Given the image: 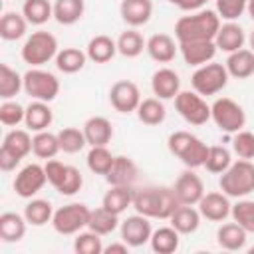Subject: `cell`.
Listing matches in <instances>:
<instances>
[{
	"instance_id": "1",
	"label": "cell",
	"mask_w": 254,
	"mask_h": 254,
	"mask_svg": "<svg viewBox=\"0 0 254 254\" xmlns=\"http://www.w3.org/2000/svg\"><path fill=\"white\" fill-rule=\"evenodd\" d=\"M179 204L181 202L171 187H143L133 192L131 206L147 218L169 220Z\"/></svg>"
},
{
	"instance_id": "2",
	"label": "cell",
	"mask_w": 254,
	"mask_h": 254,
	"mask_svg": "<svg viewBox=\"0 0 254 254\" xmlns=\"http://www.w3.org/2000/svg\"><path fill=\"white\" fill-rule=\"evenodd\" d=\"M220 30V16L216 10H196L189 16H181L175 24L177 42H204L214 40Z\"/></svg>"
},
{
	"instance_id": "3",
	"label": "cell",
	"mask_w": 254,
	"mask_h": 254,
	"mask_svg": "<svg viewBox=\"0 0 254 254\" xmlns=\"http://www.w3.org/2000/svg\"><path fill=\"white\" fill-rule=\"evenodd\" d=\"M167 147L177 159H181V163L187 169L204 167V161L208 155V145L202 139H198L196 135H192L189 131H175L169 135Z\"/></svg>"
},
{
	"instance_id": "4",
	"label": "cell",
	"mask_w": 254,
	"mask_h": 254,
	"mask_svg": "<svg viewBox=\"0 0 254 254\" xmlns=\"http://www.w3.org/2000/svg\"><path fill=\"white\" fill-rule=\"evenodd\" d=\"M220 190L230 198H244L254 192V163L238 159L218 179Z\"/></svg>"
},
{
	"instance_id": "5",
	"label": "cell",
	"mask_w": 254,
	"mask_h": 254,
	"mask_svg": "<svg viewBox=\"0 0 254 254\" xmlns=\"http://www.w3.org/2000/svg\"><path fill=\"white\" fill-rule=\"evenodd\" d=\"M58 52L60 50H58L56 36L46 30H38L26 38L20 56H22L24 64H28L32 67H40V65L48 64L50 60H56Z\"/></svg>"
},
{
	"instance_id": "6",
	"label": "cell",
	"mask_w": 254,
	"mask_h": 254,
	"mask_svg": "<svg viewBox=\"0 0 254 254\" xmlns=\"http://www.w3.org/2000/svg\"><path fill=\"white\" fill-rule=\"evenodd\" d=\"M89 214H91V210L87 208V204H83V202H69V204H64L58 210H54L52 226H54V230L58 234L71 236V234H77L83 228H87Z\"/></svg>"
},
{
	"instance_id": "7",
	"label": "cell",
	"mask_w": 254,
	"mask_h": 254,
	"mask_svg": "<svg viewBox=\"0 0 254 254\" xmlns=\"http://www.w3.org/2000/svg\"><path fill=\"white\" fill-rule=\"evenodd\" d=\"M228 71L224 64H216V62H208L204 65H198L194 69V73L190 75V85L196 93L204 95H216L218 91H222L228 83Z\"/></svg>"
},
{
	"instance_id": "8",
	"label": "cell",
	"mask_w": 254,
	"mask_h": 254,
	"mask_svg": "<svg viewBox=\"0 0 254 254\" xmlns=\"http://www.w3.org/2000/svg\"><path fill=\"white\" fill-rule=\"evenodd\" d=\"M210 119L222 133H228V135L238 133L246 125V113L242 105L230 97H218L210 105Z\"/></svg>"
},
{
	"instance_id": "9",
	"label": "cell",
	"mask_w": 254,
	"mask_h": 254,
	"mask_svg": "<svg viewBox=\"0 0 254 254\" xmlns=\"http://www.w3.org/2000/svg\"><path fill=\"white\" fill-rule=\"evenodd\" d=\"M24 91L32 99L50 103L60 93V79L46 69L32 67L24 73Z\"/></svg>"
},
{
	"instance_id": "10",
	"label": "cell",
	"mask_w": 254,
	"mask_h": 254,
	"mask_svg": "<svg viewBox=\"0 0 254 254\" xmlns=\"http://www.w3.org/2000/svg\"><path fill=\"white\" fill-rule=\"evenodd\" d=\"M175 109L177 113L189 123V125H204L210 119V105L204 101L200 93L194 89L190 91H179L175 97Z\"/></svg>"
},
{
	"instance_id": "11",
	"label": "cell",
	"mask_w": 254,
	"mask_h": 254,
	"mask_svg": "<svg viewBox=\"0 0 254 254\" xmlns=\"http://www.w3.org/2000/svg\"><path fill=\"white\" fill-rule=\"evenodd\" d=\"M46 183H48L46 169L38 163H30L18 171L14 179V190L22 198H34L44 189Z\"/></svg>"
},
{
	"instance_id": "12",
	"label": "cell",
	"mask_w": 254,
	"mask_h": 254,
	"mask_svg": "<svg viewBox=\"0 0 254 254\" xmlns=\"http://www.w3.org/2000/svg\"><path fill=\"white\" fill-rule=\"evenodd\" d=\"M109 103L119 113H133V111H137V107L141 103V91H139L137 83H133L129 79L115 81L111 85V89H109Z\"/></svg>"
},
{
	"instance_id": "13",
	"label": "cell",
	"mask_w": 254,
	"mask_h": 254,
	"mask_svg": "<svg viewBox=\"0 0 254 254\" xmlns=\"http://www.w3.org/2000/svg\"><path fill=\"white\" fill-rule=\"evenodd\" d=\"M119 232H121V240L127 242L131 248H139L143 244H147L151 240L153 228L147 216L143 214H131L127 216L121 224H119Z\"/></svg>"
},
{
	"instance_id": "14",
	"label": "cell",
	"mask_w": 254,
	"mask_h": 254,
	"mask_svg": "<svg viewBox=\"0 0 254 254\" xmlns=\"http://www.w3.org/2000/svg\"><path fill=\"white\" fill-rule=\"evenodd\" d=\"M177 198L181 204H198V200L204 196V183L202 179L194 173V169H187L179 175L173 187Z\"/></svg>"
},
{
	"instance_id": "15",
	"label": "cell",
	"mask_w": 254,
	"mask_h": 254,
	"mask_svg": "<svg viewBox=\"0 0 254 254\" xmlns=\"http://www.w3.org/2000/svg\"><path fill=\"white\" fill-rule=\"evenodd\" d=\"M230 196H226L224 192H204V196L198 200V212L202 218L210 220V222H224L230 216L232 204L228 200Z\"/></svg>"
},
{
	"instance_id": "16",
	"label": "cell",
	"mask_w": 254,
	"mask_h": 254,
	"mask_svg": "<svg viewBox=\"0 0 254 254\" xmlns=\"http://www.w3.org/2000/svg\"><path fill=\"white\" fill-rule=\"evenodd\" d=\"M179 52L185 60V64L189 65H204L208 62L214 60L218 48L214 44V40H204V42H181L179 44Z\"/></svg>"
},
{
	"instance_id": "17",
	"label": "cell",
	"mask_w": 254,
	"mask_h": 254,
	"mask_svg": "<svg viewBox=\"0 0 254 254\" xmlns=\"http://www.w3.org/2000/svg\"><path fill=\"white\" fill-rule=\"evenodd\" d=\"M137 177H139V169L133 163V159L125 155H117L109 173L105 175V181L109 183V187H133Z\"/></svg>"
},
{
	"instance_id": "18",
	"label": "cell",
	"mask_w": 254,
	"mask_h": 254,
	"mask_svg": "<svg viewBox=\"0 0 254 254\" xmlns=\"http://www.w3.org/2000/svg\"><path fill=\"white\" fill-rule=\"evenodd\" d=\"M151 89H153L155 97H159L163 101L165 99H175L177 93L181 91V77L175 69L161 67L151 77Z\"/></svg>"
},
{
	"instance_id": "19",
	"label": "cell",
	"mask_w": 254,
	"mask_h": 254,
	"mask_svg": "<svg viewBox=\"0 0 254 254\" xmlns=\"http://www.w3.org/2000/svg\"><path fill=\"white\" fill-rule=\"evenodd\" d=\"M119 14L123 22L131 28L145 26L153 16V2L151 0H121Z\"/></svg>"
},
{
	"instance_id": "20",
	"label": "cell",
	"mask_w": 254,
	"mask_h": 254,
	"mask_svg": "<svg viewBox=\"0 0 254 254\" xmlns=\"http://www.w3.org/2000/svg\"><path fill=\"white\" fill-rule=\"evenodd\" d=\"M145 50H147L151 60H155L159 64H169L177 56L179 42H175V38H171L169 34H153L147 40V48Z\"/></svg>"
},
{
	"instance_id": "21",
	"label": "cell",
	"mask_w": 254,
	"mask_h": 254,
	"mask_svg": "<svg viewBox=\"0 0 254 254\" xmlns=\"http://www.w3.org/2000/svg\"><path fill=\"white\" fill-rule=\"evenodd\" d=\"M83 133H85V139H87L89 147L107 145L113 139V125L107 117L93 115L83 123Z\"/></svg>"
},
{
	"instance_id": "22",
	"label": "cell",
	"mask_w": 254,
	"mask_h": 254,
	"mask_svg": "<svg viewBox=\"0 0 254 254\" xmlns=\"http://www.w3.org/2000/svg\"><path fill=\"white\" fill-rule=\"evenodd\" d=\"M246 42V34L242 30L240 24L236 22H226V24H220V30L216 32V38H214V44L218 50L226 52V54H232L236 50H240Z\"/></svg>"
},
{
	"instance_id": "23",
	"label": "cell",
	"mask_w": 254,
	"mask_h": 254,
	"mask_svg": "<svg viewBox=\"0 0 254 254\" xmlns=\"http://www.w3.org/2000/svg\"><path fill=\"white\" fill-rule=\"evenodd\" d=\"M200 218L202 216H200L198 208H194V204H179L177 210L171 214L169 222H171V226L177 232H181V234H192V232L198 230Z\"/></svg>"
},
{
	"instance_id": "24",
	"label": "cell",
	"mask_w": 254,
	"mask_h": 254,
	"mask_svg": "<svg viewBox=\"0 0 254 254\" xmlns=\"http://www.w3.org/2000/svg\"><path fill=\"white\" fill-rule=\"evenodd\" d=\"M224 65H226V71H228L230 77L246 79V77L254 75V52L246 50V48H240V50L228 54Z\"/></svg>"
},
{
	"instance_id": "25",
	"label": "cell",
	"mask_w": 254,
	"mask_h": 254,
	"mask_svg": "<svg viewBox=\"0 0 254 254\" xmlns=\"http://www.w3.org/2000/svg\"><path fill=\"white\" fill-rule=\"evenodd\" d=\"M54 121V113L50 109V105L46 101H38L34 99L28 107H26V117H24V125L28 127V131H46Z\"/></svg>"
},
{
	"instance_id": "26",
	"label": "cell",
	"mask_w": 254,
	"mask_h": 254,
	"mask_svg": "<svg viewBox=\"0 0 254 254\" xmlns=\"http://www.w3.org/2000/svg\"><path fill=\"white\" fill-rule=\"evenodd\" d=\"M246 236H248V232L238 222H224L216 230V242H218V246L224 248V250H230V252L242 250L246 246V240H248Z\"/></svg>"
},
{
	"instance_id": "27",
	"label": "cell",
	"mask_w": 254,
	"mask_h": 254,
	"mask_svg": "<svg viewBox=\"0 0 254 254\" xmlns=\"http://www.w3.org/2000/svg\"><path fill=\"white\" fill-rule=\"evenodd\" d=\"M87 60L95 62V64H107L115 58L117 54V40L105 36V34H99V36H93L89 42H87Z\"/></svg>"
},
{
	"instance_id": "28",
	"label": "cell",
	"mask_w": 254,
	"mask_h": 254,
	"mask_svg": "<svg viewBox=\"0 0 254 254\" xmlns=\"http://www.w3.org/2000/svg\"><path fill=\"white\" fill-rule=\"evenodd\" d=\"M26 216L18 212H2L0 214V238L2 242H20L26 234Z\"/></svg>"
},
{
	"instance_id": "29",
	"label": "cell",
	"mask_w": 254,
	"mask_h": 254,
	"mask_svg": "<svg viewBox=\"0 0 254 254\" xmlns=\"http://www.w3.org/2000/svg\"><path fill=\"white\" fill-rule=\"evenodd\" d=\"M85 0H56L54 2V18L62 26H73L83 18Z\"/></svg>"
},
{
	"instance_id": "30",
	"label": "cell",
	"mask_w": 254,
	"mask_h": 254,
	"mask_svg": "<svg viewBox=\"0 0 254 254\" xmlns=\"http://www.w3.org/2000/svg\"><path fill=\"white\" fill-rule=\"evenodd\" d=\"M179 242H181V232H177L173 226H161L157 230H153L151 234V250L157 254H173L179 250Z\"/></svg>"
},
{
	"instance_id": "31",
	"label": "cell",
	"mask_w": 254,
	"mask_h": 254,
	"mask_svg": "<svg viewBox=\"0 0 254 254\" xmlns=\"http://www.w3.org/2000/svg\"><path fill=\"white\" fill-rule=\"evenodd\" d=\"M133 187H111L101 200V206L115 212V214H123L131 204H133Z\"/></svg>"
},
{
	"instance_id": "32",
	"label": "cell",
	"mask_w": 254,
	"mask_h": 254,
	"mask_svg": "<svg viewBox=\"0 0 254 254\" xmlns=\"http://www.w3.org/2000/svg\"><path fill=\"white\" fill-rule=\"evenodd\" d=\"M119 224H121V222H119V214H115V212H111V210L99 206V208L91 210L87 228L93 230V232H97L99 236H107V234L115 232V230L119 228Z\"/></svg>"
},
{
	"instance_id": "33",
	"label": "cell",
	"mask_w": 254,
	"mask_h": 254,
	"mask_svg": "<svg viewBox=\"0 0 254 254\" xmlns=\"http://www.w3.org/2000/svg\"><path fill=\"white\" fill-rule=\"evenodd\" d=\"M60 151H62V147H60L58 133H50L46 129V131H38L32 137V153L38 159H46V161L48 159H54Z\"/></svg>"
},
{
	"instance_id": "34",
	"label": "cell",
	"mask_w": 254,
	"mask_h": 254,
	"mask_svg": "<svg viewBox=\"0 0 254 254\" xmlns=\"http://www.w3.org/2000/svg\"><path fill=\"white\" fill-rule=\"evenodd\" d=\"M26 28H28V20L24 18V14L6 12L0 18V36L6 42H16V40L24 38L26 36Z\"/></svg>"
},
{
	"instance_id": "35",
	"label": "cell",
	"mask_w": 254,
	"mask_h": 254,
	"mask_svg": "<svg viewBox=\"0 0 254 254\" xmlns=\"http://www.w3.org/2000/svg\"><path fill=\"white\" fill-rule=\"evenodd\" d=\"M137 117L141 123L145 125H161L167 117V109L163 105V99L159 97H147V99H141L139 107H137Z\"/></svg>"
},
{
	"instance_id": "36",
	"label": "cell",
	"mask_w": 254,
	"mask_h": 254,
	"mask_svg": "<svg viewBox=\"0 0 254 254\" xmlns=\"http://www.w3.org/2000/svg\"><path fill=\"white\" fill-rule=\"evenodd\" d=\"M22 14L28 20V24L42 26L50 18H54V4L50 0H24Z\"/></svg>"
},
{
	"instance_id": "37",
	"label": "cell",
	"mask_w": 254,
	"mask_h": 254,
	"mask_svg": "<svg viewBox=\"0 0 254 254\" xmlns=\"http://www.w3.org/2000/svg\"><path fill=\"white\" fill-rule=\"evenodd\" d=\"M145 48H147V42L135 28L121 32L117 38V54H121L123 58H137L143 54Z\"/></svg>"
},
{
	"instance_id": "38",
	"label": "cell",
	"mask_w": 254,
	"mask_h": 254,
	"mask_svg": "<svg viewBox=\"0 0 254 254\" xmlns=\"http://www.w3.org/2000/svg\"><path fill=\"white\" fill-rule=\"evenodd\" d=\"M85 62L87 54L81 52L79 48H64L56 56V67L64 73H77L79 69H83Z\"/></svg>"
},
{
	"instance_id": "39",
	"label": "cell",
	"mask_w": 254,
	"mask_h": 254,
	"mask_svg": "<svg viewBox=\"0 0 254 254\" xmlns=\"http://www.w3.org/2000/svg\"><path fill=\"white\" fill-rule=\"evenodd\" d=\"M24 216H26L28 224H32V226H44V224L52 222V216H54L52 202L46 200V198H32L24 206Z\"/></svg>"
},
{
	"instance_id": "40",
	"label": "cell",
	"mask_w": 254,
	"mask_h": 254,
	"mask_svg": "<svg viewBox=\"0 0 254 254\" xmlns=\"http://www.w3.org/2000/svg\"><path fill=\"white\" fill-rule=\"evenodd\" d=\"M24 89V75L12 69L8 64H0V97L12 99Z\"/></svg>"
},
{
	"instance_id": "41",
	"label": "cell",
	"mask_w": 254,
	"mask_h": 254,
	"mask_svg": "<svg viewBox=\"0 0 254 254\" xmlns=\"http://www.w3.org/2000/svg\"><path fill=\"white\" fill-rule=\"evenodd\" d=\"M2 147L8 149L10 153H14L16 157L24 159L32 153V137L26 129H12L4 135V141H2Z\"/></svg>"
},
{
	"instance_id": "42",
	"label": "cell",
	"mask_w": 254,
	"mask_h": 254,
	"mask_svg": "<svg viewBox=\"0 0 254 254\" xmlns=\"http://www.w3.org/2000/svg\"><path fill=\"white\" fill-rule=\"evenodd\" d=\"M87 169L95 175H107L113 161H115V155L107 149V145H97V147H91L89 153H87Z\"/></svg>"
},
{
	"instance_id": "43",
	"label": "cell",
	"mask_w": 254,
	"mask_h": 254,
	"mask_svg": "<svg viewBox=\"0 0 254 254\" xmlns=\"http://www.w3.org/2000/svg\"><path fill=\"white\" fill-rule=\"evenodd\" d=\"M230 165H232V155L226 147H222V145L208 147V155H206V161H204V169L208 173L222 175Z\"/></svg>"
},
{
	"instance_id": "44",
	"label": "cell",
	"mask_w": 254,
	"mask_h": 254,
	"mask_svg": "<svg viewBox=\"0 0 254 254\" xmlns=\"http://www.w3.org/2000/svg\"><path fill=\"white\" fill-rule=\"evenodd\" d=\"M58 139H60V147L64 153H79L85 145H87V139H85V133L83 129H77V127H64L60 133H58Z\"/></svg>"
},
{
	"instance_id": "45",
	"label": "cell",
	"mask_w": 254,
	"mask_h": 254,
	"mask_svg": "<svg viewBox=\"0 0 254 254\" xmlns=\"http://www.w3.org/2000/svg\"><path fill=\"white\" fill-rule=\"evenodd\" d=\"M73 250L77 254H103V242H101V236L93 230H81L75 234V240H73Z\"/></svg>"
},
{
	"instance_id": "46",
	"label": "cell",
	"mask_w": 254,
	"mask_h": 254,
	"mask_svg": "<svg viewBox=\"0 0 254 254\" xmlns=\"http://www.w3.org/2000/svg\"><path fill=\"white\" fill-rule=\"evenodd\" d=\"M230 216L234 222H238L248 234H254V200L240 198L236 204H232Z\"/></svg>"
},
{
	"instance_id": "47",
	"label": "cell",
	"mask_w": 254,
	"mask_h": 254,
	"mask_svg": "<svg viewBox=\"0 0 254 254\" xmlns=\"http://www.w3.org/2000/svg\"><path fill=\"white\" fill-rule=\"evenodd\" d=\"M26 117V107H22L18 101L12 99H4L0 105V123L6 127H18L20 123H24Z\"/></svg>"
},
{
	"instance_id": "48",
	"label": "cell",
	"mask_w": 254,
	"mask_h": 254,
	"mask_svg": "<svg viewBox=\"0 0 254 254\" xmlns=\"http://www.w3.org/2000/svg\"><path fill=\"white\" fill-rule=\"evenodd\" d=\"M248 0H216V14L220 20L236 22L246 12Z\"/></svg>"
},
{
	"instance_id": "49",
	"label": "cell",
	"mask_w": 254,
	"mask_h": 254,
	"mask_svg": "<svg viewBox=\"0 0 254 254\" xmlns=\"http://www.w3.org/2000/svg\"><path fill=\"white\" fill-rule=\"evenodd\" d=\"M232 151L238 155V159H254V133L240 129L234 133L232 139Z\"/></svg>"
},
{
	"instance_id": "50",
	"label": "cell",
	"mask_w": 254,
	"mask_h": 254,
	"mask_svg": "<svg viewBox=\"0 0 254 254\" xmlns=\"http://www.w3.org/2000/svg\"><path fill=\"white\" fill-rule=\"evenodd\" d=\"M81 187H83V177H81L79 169H75V167L67 165L65 177H64L62 185H60L56 190H58L60 194H64V196H73L75 192H79V190H81Z\"/></svg>"
},
{
	"instance_id": "51",
	"label": "cell",
	"mask_w": 254,
	"mask_h": 254,
	"mask_svg": "<svg viewBox=\"0 0 254 254\" xmlns=\"http://www.w3.org/2000/svg\"><path fill=\"white\" fill-rule=\"evenodd\" d=\"M44 169H46V175H48V183H50L54 189H58V187L62 185L64 177H65L67 165H64V163L58 161V159H48L46 165H44Z\"/></svg>"
},
{
	"instance_id": "52",
	"label": "cell",
	"mask_w": 254,
	"mask_h": 254,
	"mask_svg": "<svg viewBox=\"0 0 254 254\" xmlns=\"http://www.w3.org/2000/svg\"><path fill=\"white\" fill-rule=\"evenodd\" d=\"M20 157H16L14 153H10L8 149H4V147H0V169L4 171V173H10V171H14L18 165H20Z\"/></svg>"
},
{
	"instance_id": "53",
	"label": "cell",
	"mask_w": 254,
	"mask_h": 254,
	"mask_svg": "<svg viewBox=\"0 0 254 254\" xmlns=\"http://www.w3.org/2000/svg\"><path fill=\"white\" fill-rule=\"evenodd\" d=\"M208 0H177L175 6H179L181 10L185 12H196V10H202V6L206 4Z\"/></svg>"
},
{
	"instance_id": "54",
	"label": "cell",
	"mask_w": 254,
	"mask_h": 254,
	"mask_svg": "<svg viewBox=\"0 0 254 254\" xmlns=\"http://www.w3.org/2000/svg\"><path fill=\"white\" fill-rule=\"evenodd\" d=\"M129 244L127 242H113V244H109V246H103V254H127L129 252Z\"/></svg>"
},
{
	"instance_id": "55",
	"label": "cell",
	"mask_w": 254,
	"mask_h": 254,
	"mask_svg": "<svg viewBox=\"0 0 254 254\" xmlns=\"http://www.w3.org/2000/svg\"><path fill=\"white\" fill-rule=\"evenodd\" d=\"M246 12H248V16L254 20V0H248V6H246Z\"/></svg>"
},
{
	"instance_id": "56",
	"label": "cell",
	"mask_w": 254,
	"mask_h": 254,
	"mask_svg": "<svg viewBox=\"0 0 254 254\" xmlns=\"http://www.w3.org/2000/svg\"><path fill=\"white\" fill-rule=\"evenodd\" d=\"M248 44H250V50L254 52V30L250 32V36H248Z\"/></svg>"
},
{
	"instance_id": "57",
	"label": "cell",
	"mask_w": 254,
	"mask_h": 254,
	"mask_svg": "<svg viewBox=\"0 0 254 254\" xmlns=\"http://www.w3.org/2000/svg\"><path fill=\"white\" fill-rule=\"evenodd\" d=\"M169 2H171V4H177V0H169Z\"/></svg>"
},
{
	"instance_id": "58",
	"label": "cell",
	"mask_w": 254,
	"mask_h": 254,
	"mask_svg": "<svg viewBox=\"0 0 254 254\" xmlns=\"http://www.w3.org/2000/svg\"><path fill=\"white\" fill-rule=\"evenodd\" d=\"M250 252H252V254H254V248H252V250H250Z\"/></svg>"
}]
</instances>
